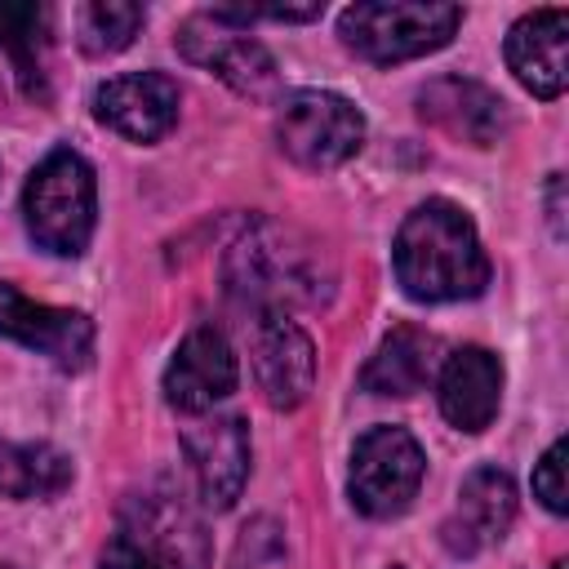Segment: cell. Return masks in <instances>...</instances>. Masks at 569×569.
I'll list each match as a JSON object with an SVG mask.
<instances>
[{
	"label": "cell",
	"mask_w": 569,
	"mask_h": 569,
	"mask_svg": "<svg viewBox=\"0 0 569 569\" xmlns=\"http://www.w3.org/2000/svg\"><path fill=\"white\" fill-rule=\"evenodd\" d=\"M391 262L413 302H458L489 284V253L453 200H422L400 222Z\"/></svg>",
	"instance_id": "6da1fadb"
},
{
	"label": "cell",
	"mask_w": 569,
	"mask_h": 569,
	"mask_svg": "<svg viewBox=\"0 0 569 569\" xmlns=\"http://www.w3.org/2000/svg\"><path fill=\"white\" fill-rule=\"evenodd\" d=\"M93 213H98V187L89 160L71 147H53L31 169L22 191V218L31 240L44 253L76 258L93 236Z\"/></svg>",
	"instance_id": "7a4b0ae2"
},
{
	"label": "cell",
	"mask_w": 569,
	"mask_h": 569,
	"mask_svg": "<svg viewBox=\"0 0 569 569\" xmlns=\"http://www.w3.org/2000/svg\"><path fill=\"white\" fill-rule=\"evenodd\" d=\"M462 22L458 4H436V0H365L342 9L338 36L351 53L391 67L422 58L431 49H445Z\"/></svg>",
	"instance_id": "3957f363"
},
{
	"label": "cell",
	"mask_w": 569,
	"mask_h": 569,
	"mask_svg": "<svg viewBox=\"0 0 569 569\" xmlns=\"http://www.w3.org/2000/svg\"><path fill=\"white\" fill-rule=\"evenodd\" d=\"M316 284H320V271L311 267L307 249L271 222H258L253 231H244L227 253V289L253 302L258 311H280L284 302H298V298L316 302Z\"/></svg>",
	"instance_id": "277c9868"
},
{
	"label": "cell",
	"mask_w": 569,
	"mask_h": 569,
	"mask_svg": "<svg viewBox=\"0 0 569 569\" xmlns=\"http://www.w3.org/2000/svg\"><path fill=\"white\" fill-rule=\"evenodd\" d=\"M276 142L302 169H338L360 151L365 116L342 93L298 89L276 111Z\"/></svg>",
	"instance_id": "5b68a950"
},
{
	"label": "cell",
	"mask_w": 569,
	"mask_h": 569,
	"mask_svg": "<svg viewBox=\"0 0 569 569\" xmlns=\"http://www.w3.org/2000/svg\"><path fill=\"white\" fill-rule=\"evenodd\" d=\"M422 471H427V458H422L418 440L405 427L365 431L351 449V476H347L356 511H365L373 520L400 516L413 502V493L422 485Z\"/></svg>",
	"instance_id": "8992f818"
},
{
	"label": "cell",
	"mask_w": 569,
	"mask_h": 569,
	"mask_svg": "<svg viewBox=\"0 0 569 569\" xmlns=\"http://www.w3.org/2000/svg\"><path fill=\"white\" fill-rule=\"evenodd\" d=\"M178 49L244 98H267L276 89V58L258 40H249L244 22H236L227 9L187 18L178 27Z\"/></svg>",
	"instance_id": "52a82bcc"
},
{
	"label": "cell",
	"mask_w": 569,
	"mask_h": 569,
	"mask_svg": "<svg viewBox=\"0 0 569 569\" xmlns=\"http://www.w3.org/2000/svg\"><path fill=\"white\" fill-rule=\"evenodd\" d=\"M253 378L271 409H298L316 382V347L284 311H258L253 320Z\"/></svg>",
	"instance_id": "ba28073f"
},
{
	"label": "cell",
	"mask_w": 569,
	"mask_h": 569,
	"mask_svg": "<svg viewBox=\"0 0 569 569\" xmlns=\"http://www.w3.org/2000/svg\"><path fill=\"white\" fill-rule=\"evenodd\" d=\"M236 382H240L236 351L227 333L213 325H196L164 365V400L182 413H209L218 400L236 391Z\"/></svg>",
	"instance_id": "9c48e42d"
},
{
	"label": "cell",
	"mask_w": 569,
	"mask_h": 569,
	"mask_svg": "<svg viewBox=\"0 0 569 569\" xmlns=\"http://www.w3.org/2000/svg\"><path fill=\"white\" fill-rule=\"evenodd\" d=\"M0 338H13L40 356H49L58 369H84L93 356V325L80 311L31 302L13 284L0 280Z\"/></svg>",
	"instance_id": "30bf717a"
},
{
	"label": "cell",
	"mask_w": 569,
	"mask_h": 569,
	"mask_svg": "<svg viewBox=\"0 0 569 569\" xmlns=\"http://www.w3.org/2000/svg\"><path fill=\"white\" fill-rule=\"evenodd\" d=\"M182 449L191 458L204 507H213V511L236 507V498L249 480V427L236 413L200 418L182 431Z\"/></svg>",
	"instance_id": "8fae6325"
},
{
	"label": "cell",
	"mask_w": 569,
	"mask_h": 569,
	"mask_svg": "<svg viewBox=\"0 0 569 569\" xmlns=\"http://www.w3.org/2000/svg\"><path fill=\"white\" fill-rule=\"evenodd\" d=\"M93 116L133 142H156L178 124V84L160 71L116 76V80L98 84Z\"/></svg>",
	"instance_id": "7c38bea8"
},
{
	"label": "cell",
	"mask_w": 569,
	"mask_h": 569,
	"mask_svg": "<svg viewBox=\"0 0 569 569\" xmlns=\"http://www.w3.org/2000/svg\"><path fill=\"white\" fill-rule=\"evenodd\" d=\"M516 520V485L507 471L498 467H476L462 489H458V502L445 520V547L453 556H476L485 547H493Z\"/></svg>",
	"instance_id": "4fadbf2b"
},
{
	"label": "cell",
	"mask_w": 569,
	"mask_h": 569,
	"mask_svg": "<svg viewBox=\"0 0 569 569\" xmlns=\"http://www.w3.org/2000/svg\"><path fill=\"white\" fill-rule=\"evenodd\" d=\"M507 67L533 98H560L569 84V13L533 9L507 31Z\"/></svg>",
	"instance_id": "5bb4252c"
},
{
	"label": "cell",
	"mask_w": 569,
	"mask_h": 569,
	"mask_svg": "<svg viewBox=\"0 0 569 569\" xmlns=\"http://www.w3.org/2000/svg\"><path fill=\"white\" fill-rule=\"evenodd\" d=\"M418 116L471 147H493L507 133V102L489 84L462 80V76H440V80L422 84Z\"/></svg>",
	"instance_id": "9a60e30c"
},
{
	"label": "cell",
	"mask_w": 569,
	"mask_h": 569,
	"mask_svg": "<svg viewBox=\"0 0 569 569\" xmlns=\"http://www.w3.org/2000/svg\"><path fill=\"white\" fill-rule=\"evenodd\" d=\"M436 396H440V413L458 427V431H485L498 413L502 400V365L493 351L485 347H462L445 360L440 378H436Z\"/></svg>",
	"instance_id": "2e32d148"
},
{
	"label": "cell",
	"mask_w": 569,
	"mask_h": 569,
	"mask_svg": "<svg viewBox=\"0 0 569 569\" xmlns=\"http://www.w3.org/2000/svg\"><path fill=\"white\" fill-rule=\"evenodd\" d=\"M436 338L427 329H413V325H400L391 329L378 351L369 356L365 373H360V387L373 391V396H413L422 391V382L431 378V365H436Z\"/></svg>",
	"instance_id": "e0dca14e"
},
{
	"label": "cell",
	"mask_w": 569,
	"mask_h": 569,
	"mask_svg": "<svg viewBox=\"0 0 569 569\" xmlns=\"http://www.w3.org/2000/svg\"><path fill=\"white\" fill-rule=\"evenodd\" d=\"M71 485V462L53 445L0 440V493L4 498H53Z\"/></svg>",
	"instance_id": "ac0fdd59"
},
{
	"label": "cell",
	"mask_w": 569,
	"mask_h": 569,
	"mask_svg": "<svg viewBox=\"0 0 569 569\" xmlns=\"http://www.w3.org/2000/svg\"><path fill=\"white\" fill-rule=\"evenodd\" d=\"M44 13L31 4H0V84H18L22 93L40 98L44 80H40V53H36V31H40Z\"/></svg>",
	"instance_id": "d6986e66"
},
{
	"label": "cell",
	"mask_w": 569,
	"mask_h": 569,
	"mask_svg": "<svg viewBox=\"0 0 569 569\" xmlns=\"http://www.w3.org/2000/svg\"><path fill=\"white\" fill-rule=\"evenodd\" d=\"M142 4H124V0H93L76 9V27H80V49L102 58V53H120L138 27H142Z\"/></svg>",
	"instance_id": "ffe728a7"
},
{
	"label": "cell",
	"mask_w": 569,
	"mask_h": 569,
	"mask_svg": "<svg viewBox=\"0 0 569 569\" xmlns=\"http://www.w3.org/2000/svg\"><path fill=\"white\" fill-rule=\"evenodd\" d=\"M565 458H569V440H556L542 462L533 467V493L542 498V507L551 516H565L569 511V485H565Z\"/></svg>",
	"instance_id": "44dd1931"
},
{
	"label": "cell",
	"mask_w": 569,
	"mask_h": 569,
	"mask_svg": "<svg viewBox=\"0 0 569 569\" xmlns=\"http://www.w3.org/2000/svg\"><path fill=\"white\" fill-rule=\"evenodd\" d=\"M102 569H160V556L151 551V542L133 529L116 533L102 551Z\"/></svg>",
	"instance_id": "7402d4cb"
},
{
	"label": "cell",
	"mask_w": 569,
	"mask_h": 569,
	"mask_svg": "<svg viewBox=\"0 0 569 569\" xmlns=\"http://www.w3.org/2000/svg\"><path fill=\"white\" fill-rule=\"evenodd\" d=\"M551 222H556V236H560V173L551 178Z\"/></svg>",
	"instance_id": "603a6c76"
},
{
	"label": "cell",
	"mask_w": 569,
	"mask_h": 569,
	"mask_svg": "<svg viewBox=\"0 0 569 569\" xmlns=\"http://www.w3.org/2000/svg\"><path fill=\"white\" fill-rule=\"evenodd\" d=\"M551 569H569V560H556V565H551Z\"/></svg>",
	"instance_id": "cb8c5ba5"
},
{
	"label": "cell",
	"mask_w": 569,
	"mask_h": 569,
	"mask_svg": "<svg viewBox=\"0 0 569 569\" xmlns=\"http://www.w3.org/2000/svg\"><path fill=\"white\" fill-rule=\"evenodd\" d=\"M0 569H13V565H0Z\"/></svg>",
	"instance_id": "d4e9b609"
}]
</instances>
